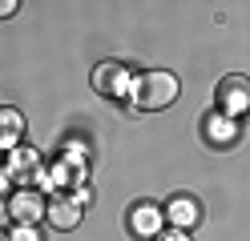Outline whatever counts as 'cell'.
I'll return each mask as SVG.
<instances>
[{"label":"cell","instance_id":"1","mask_svg":"<svg viewBox=\"0 0 250 241\" xmlns=\"http://www.w3.org/2000/svg\"><path fill=\"white\" fill-rule=\"evenodd\" d=\"M178 76L174 73H166V69H153V73H142V76H133V96L129 101L137 109H146V112H158V109H169L178 101Z\"/></svg>","mask_w":250,"mask_h":241},{"label":"cell","instance_id":"2","mask_svg":"<svg viewBox=\"0 0 250 241\" xmlns=\"http://www.w3.org/2000/svg\"><path fill=\"white\" fill-rule=\"evenodd\" d=\"M93 93L125 101V96H133V73L125 64H117V60H105V64L93 69Z\"/></svg>","mask_w":250,"mask_h":241},{"label":"cell","instance_id":"3","mask_svg":"<svg viewBox=\"0 0 250 241\" xmlns=\"http://www.w3.org/2000/svg\"><path fill=\"white\" fill-rule=\"evenodd\" d=\"M218 112L230 117V121L250 112V80L246 76H238V73L222 76V85H218Z\"/></svg>","mask_w":250,"mask_h":241},{"label":"cell","instance_id":"4","mask_svg":"<svg viewBox=\"0 0 250 241\" xmlns=\"http://www.w3.org/2000/svg\"><path fill=\"white\" fill-rule=\"evenodd\" d=\"M4 173L17 181L21 189H28L37 181V177L44 173V165H41V153L33 149V145H21V149H12L8 153V161H4Z\"/></svg>","mask_w":250,"mask_h":241},{"label":"cell","instance_id":"5","mask_svg":"<svg viewBox=\"0 0 250 241\" xmlns=\"http://www.w3.org/2000/svg\"><path fill=\"white\" fill-rule=\"evenodd\" d=\"M44 217H49L57 229H77L81 217H85V193H61V197H53Z\"/></svg>","mask_w":250,"mask_h":241},{"label":"cell","instance_id":"6","mask_svg":"<svg viewBox=\"0 0 250 241\" xmlns=\"http://www.w3.org/2000/svg\"><path fill=\"white\" fill-rule=\"evenodd\" d=\"M8 213H12L17 225H37L44 213H49V201H44L37 189H17L8 197Z\"/></svg>","mask_w":250,"mask_h":241},{"label":"cell","instance_id":"7","mask_svg":"<svg viewBox=\"0 0 250 241\" xmlns=\"http://www.w3.org/2000/svg\"><path fill=\"white\" fill-rule=\"evenodd\" d=\"M202 133H206V141L214 145V149H226V145L238 141V125H234L230 117H222V112H210V117L202 121Z\"/></svg>","mask_w":250,"mask_h":241},{"label":"cell","instance_id":"8","mask_svg":"<svg viewBox=\"0 0 250 241\" xmlns=\"http://www.w3.org/2000/svg\"><path fill=\"white\" fill-rule=\"evenodd\" d=\"M24 137V117H21V109H0V149L4 153H12V149H21V141Z\"/></svg>","mask_w":250,"mask_h":241},{"label":"cell","instance_id":"9","mask_svg":"<svg viewBox=\"0 0 250 241\" xmlns=\"http://www.w3.org/2000/svg\"><path fill=\"white\" fill-rule=\"evenodd\" d=\"M162 221H166V213H162V209L158 205H137L133 209V213H129V229L137 233V237H158L162 233Z\"/></svg>","mask_w":250,"mask_h":241},{"label":"cell","instance_id":"10","mask_svg":"<svg viewBox=\"0 0 250 241\" xmlns=\"http://www.w3.org/2000/svg\"><path fill=\"white\" fill-rule=\"evenodd\" d=\"M166 217L174 221V229H194V225H198V217H202V209H198V201H194V197H186V193H182V197H174V201H169Z\"/></svg>","mask_w":250,"mask_h":241},{"label":"cell","instance_id":"11","mask_svg":"<svg viewBox=\"0 0 250 241\" xmlns=\"http://www.w3.org/2000/svg\"><path fill=\"white\" fill-rule=\"evenodd\" d=\"M49 177H53L57 189H77V185L85 181V169L81 165H69V161H57V165L49 169Z\"/></svg>","mask_w":250,"mask_h":241},{"label":"cell","instance_id":"12","mask_svg":"<svg viewBox=\"0 0 250 241\" xmlns=\"http://www.w3.org/2000/svg\"><path fill=\"white\" fill-rule=\"evenodd\" d=\"M8 241H41V233H37V225H17L8 233Z\"/></svg>","mask_w":250,"mask_h":241},{"label":"cell","instance_id":"13","mask_svg":"<svg viewBox=\"0 0 250 241\" xmlns=\"http://www.w3.org/2000/svg\"><path fill=\"white\" fill-rule=\"evenodd\" d=\"M153 241H190V233H186V229H162Z\"/></svg>","mask_w":250,"mask_h":241},{"label":"cell","instance_id":"14","mask_svg":"<svg viewBox=\"0 0 250 241\" xmlns=\"http://www.w3.org/2000/svg\"><path fill=\"white\" fill-rule=\"evenodd\" d=\"M21 4H17V0H0V16H12V12H17Z\"/></svg>","mask_w":250,"mask_h":241},{"label":"cell","instance_id":"15","mask_svg":"<svg viewBox=\"0 0 250 241\" xmlns=\"http://www.w3.org/2000/svg\"><path fill=\"white\" fill-rule=\"evenodd\" d=\"M8 185H12V177L4 173V165H0V193H8Z\"/></svg>","mask_w":250,"mask_h":241},{"label":"cell","instance_id":"16","mask_svg":"<svg viewBox=\"0 0 250 241\" xmlns=\"http://www.w3.org/2000/svg\"><path fill=\"white\" fill-rule=\"evenodd\" d=\"M0 241H8V233H4V229H0Z\"/></svg>","mask_w":250,"mask_h":241}]
</instances>
